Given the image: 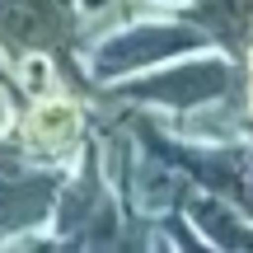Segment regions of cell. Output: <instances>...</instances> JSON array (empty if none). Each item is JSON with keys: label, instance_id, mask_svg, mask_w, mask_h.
<instances>
[{"label": "cell", "instance_id": "277c9868", "mask_svg": "<svg viewBox=\"0 0 253 253\" xmlns=\"http://www.w3.org/2000/svg\"><path fill=\"white\" fill-rule=\"evenodd\" d=\"M28 136H33L38 145H47V150L71 145V136H75V108H71V103H42V108L28 118Z\"/></svg>", "mask_w": 253, "mask_h": 253}, {"label": "cell", "instance_id": "6da1fadb", "mask_svg": "<svg viewBox=\"0 0 253 253\" xmlns=\"http://www.w3.org/2000/svg\"><path fill=\"white\" fill-rule=\"evenodd\" d=\"M188 42H192V33H178V28H131L126 38H118L99 52V71L113 75V71H126V66H150Z\"/></svg>", "mask_w": 253, "mask_h": 253}, {"label": "cell", "instance_id": "3957f363", "mask_svg": "<svg viewBox=\"0 0 253 253\" xmlns=\"http://www.w3.org/2000/svg\"><path fill=\"white\" fill-rule=\"evenodd\" d=\"M47 202H52V183L47 178H0V225L38 220Z\"/></svg>", "mask_w": 253, "mask_h": 253}, {"label": "cell", "instance_id": "7a4b0ae2", "mask_svg": "<svg viewBox=\"0 0 253 253\" xmlns=\"http://www.w3.org/2000/svg\"><path fill=\"white\" fill-rule=\"evenodd\" d=\"M225 89V71L216 61H197V66H183V71H164L155 80L136 84V94L145 99H164V103H207L211 94Z\"/></svg>", "mask_w": 253, "mask_h": 253}]
</instances>
